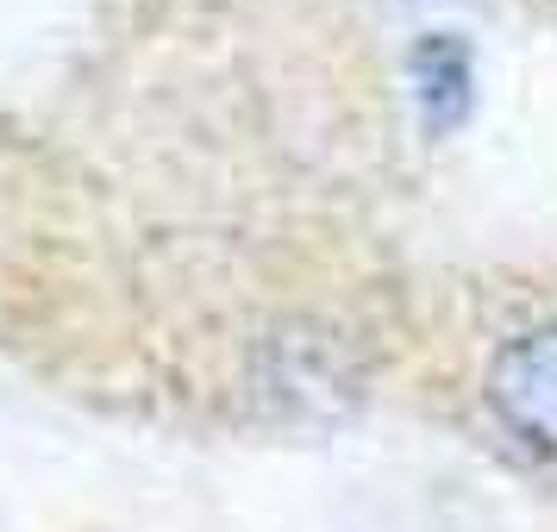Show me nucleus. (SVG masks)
Here are the masks:
<instances>
[{
  "label": "nucleus",
  "instance_id": "f257e3e1",
  "mask_svg": "<svg viewBox=\"0 0 557 532\" xmlns=\"http://www.w3.org/2000/svg\"><path fill=\"white\" fill-rule=\"evenodd\" d=\"M488 413L532 457H557V320L513 332L488 357Z\"/></svg>",
  "mask_w": 557,
  "mask_h": 532
},
{
  "label": "nucleus",
  "instance_id": "f03ea898",
  "mask_svg": "<svg viewBox=\"0 0 557 532\" xmlns=\"http://www.w3.org/2000/svg\"><path fill=\"white\" fill-rule=\"evenodd\" d=\"M407 76H413V101H420V120L426 132H457L463 113H470V45L457 32H426L413 57H407Z\"/></svg>",
  "mask_w": 557,
  "mask_h": 532
}]
</instances>
